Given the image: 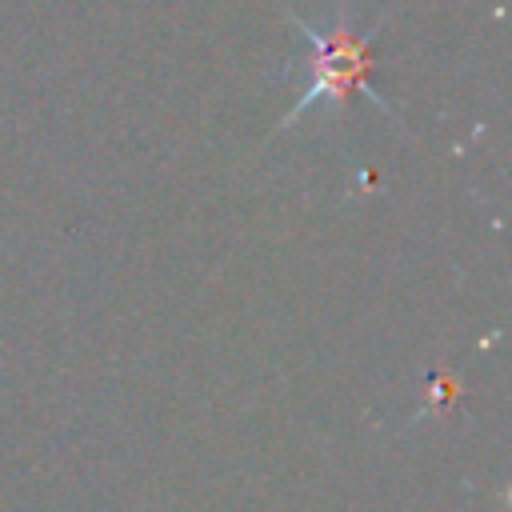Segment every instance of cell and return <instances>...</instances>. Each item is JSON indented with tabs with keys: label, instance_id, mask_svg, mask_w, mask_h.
Instances as JSON below:
<instances>
[{
	"label": "cell",
	"instance_id": "1",
	"mask_svg": "<svg viewBox=\"0 0 512 512\" xmlns=\"http://www.w3.org/2000/svg\"><path fill=\"white\" fill-rule=\"evenodd\" d=\"M288 20H292V24L300 28V36L308 40V60H304V92H300V100L284 112L280 128L296 124L300 116H308V112H316V108L340 116L344 104H348L356 92H364L376 108L392 112V104L384 100V92H376V84H372V44H376V36H380V28H384V16L372 20L368 28H356L344 12L328 16L324 24H312V20L296 16V12H288Z\"/></svg>",
	"mask_w": 512,
	"mask_h": 512
}]
</instances>
